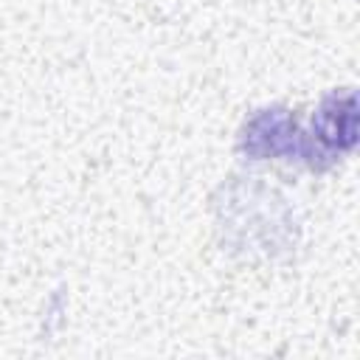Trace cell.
Masks as SVG:
<instances>
[{
  "mask_svg": "<svg viewBox=\"0 0 360 360\" xmlns=\"http://www.w3.org/2000/svg\"><path fill=\"white\" fill-rule=\"evenodd\" d=\"M354 143V96L352 93H332L323 98L309 138H304V158L315 166L318 158H335L340 149Z\"/></svg>",
  "mask_w": 360,
  "mask_h": 360,
  "instance_id": "1",
  "label": "cell"
}]
</instances>
